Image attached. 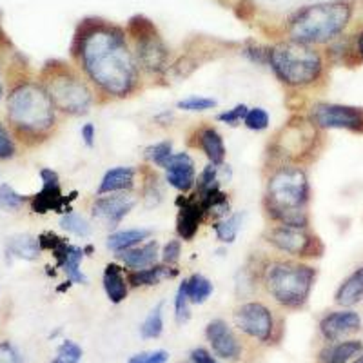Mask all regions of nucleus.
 <instances>
[{"mask_svg":"<svg viewBox=\"0 0 363 363\" xmlns=\"http://www.w3.org/2000/svg\"><path fill=\"white\" fill-rule=\"evenodd\" d=\"M363 300V265L349 274L340 284L335 294V301L340 307H352Z\"/></svg>","mask_w":363,"mask_h":363,"instance_id":"nucleus-20","label":"nucleus"},{"mask_svg":"<svg viewBox=\"0 0 363 363\" xmlns=\"http://www.w3.org/2000/svg\"><path fill=\"white\" fill-rule=\"evenodd\" d=\"M352 363H363V351L359 352V354H358V358H356L354 362H352Z\"/></svg>","mask_w":363,"mask_h":363,"instance_id":"nucleus-47","label":"nucleus"},{"mask_svg":"<svg viewBox=\"0 0 363 363\" xmlns=\"http://www.w3.org/2000/svg\"><path fill=\"white\" fill-rule=\"evenodd\" d=\"M244 124L247 125L252 131H264L269 128V115L265 109L262 108H252L249 109L247 115L244 118Z\"/></svg>","mask_w":363,"mask_h":363,"instance_id":"nucleus-37","label":"nucleus"},{"mask_svg":"<svg viewBox=\"0 0 363 363\" xmlns=\"http://www.w3.org/2000/svg\"><path fill=\"white\" fill-rule=\"evenodd\" d=\"M80 135H82L84 144H86L87 147H93V145H95V136H96L95 125H93V124H86L82 128V131H80Z\"/></svg>","mask_w":363,"mask_h":363,"instance_id":"nucleus-44","label":"nucleus"},{"mask_svg":"<svg viewBox=\"0 0 363 363\" xmlns=\"http://www.w3.org/2000/svg\"><path fill=\"white\" fill-rule=\"evenodd\" d=\"M162 330H164V318H162V303H158L140 325V335L145 340H153L162 335Z\"/></svg>","mask_w":363,"mask_h":363,"instance_id":"nucleus-30","label":"nucleus"},{"mask_svg":"<svg viewBox=\"0 0 363 363\" xmlns=\"http://www.w3.org/2000/svg\"><path fill=\"white\" fill-rule=\"evenodd\" d=\"M104 291L108 294L109 301L111 303H120L128 298L129 293V284L128 278L124 274V269L116 264L106 265V271H104Z\"/></svg>","mask_w":363,"mask_h":363,"instance_id":"nucleus-21","label":"nucleus"},{"mask_svg":"<svg viewBox=\"0 0 363 363\" xmlns=\"http://www.w3.org/2000/svg\"><path fill=\"white\" fill-rule=\"evenodd\" d=\"M362 351L363 342L359 340H340L320 352V363H349Z\"/></svg>","mask_w":363,"mask_h":363,"instance_id":"nucleus-23","label":"nucleus"},{"mask_svg":"<svg viewBox=\"0 0 363 363\" xmlns=\"http://www.w3.org/2000/svg\"><path fill=\"white\" fill-rule=\"evenodd\" d=\"M189 303L191 301L186 293V284H182L180 287H178L177 298H174V318H177L178 323H186L191 318Z\"/></svg>","mask_w":363,"mask_h":363,"instance_id":"nucleus-36","label":"nucleus"},{"mask_svg":"<svg viewBox=\"0 0 363 363\" xmlns=\"http://www.w3.org/2000/svg\"><path fill=\"white\" fill-rule=\"evenodd\" d=\"M362 329V318L356 311H336L329 313L320 322V333L327 342L335 343Z\"/></svg>","mask_w":363,"mask_h":363,"instance_id":"nucleus-16","label":"nucleus"},{"mask_svg":"<svg viewBox=\"0 0 363 363\" xmlns=\"http://www.w3.org/2000/svg\"><path fill=\"white\" fill-rule=\"evenodd\" d=\"M233 320L238 330L260 343L271 342L277 329L272 311L262 301H245L238 306L233 313Z\"/></svg>","mask_w":363,"mask_h":363,"instance_id":"nucleus-11","label":"nucleus"},{"mask_svg":"<svg viewBox=\"0 0 363 363\" xmlns=\"http://www.w3.org/2000/svg\"><path fill=\"white\" fill-rule=\"evenodd\" d=\"M8 249L11 255L24 258V260H35L42 251L40 245H38V238H33V236L29 235L15 236V238L9 240Z\"/></svg>","mask_w":363,"mask_h":363,"instance_id":"nucleus-27","label":"nucleus"},{"mask_svg":"<svg viewBox=\"0 0 363 363\" xmlns=\"http://www.w3.org/2000/svg\"><path fill=\"white\" fill-rule=\"evenodd\" d=\"M6 118L15 140L26 147L40 145L57 129V109L38 80H18L9 87Z\"/></svg>","mask_w":363,"mask_h":363,"instance_id":"nucleus-2","label":"nucleus"},{"mask_svg":"<svg viewBox=\"0 0 363 363\" xmlns=\"http://www.w3.org/2000/svg\"><path fill=\"white\" fill-rule=\"evenodd\" d=\"M267 62L271 64V69L274 71L278 80L294 89L314 86L322 79L325 67L322 53L316 48L289 38L272 45L269 50Z\"/></svg>","mask_w":363,"mask_h":363,"instance_id":"nucleus-6","label":"nucleus"},{"mask_svg":"<svg viewBox=\"0 0 363 363\" xmlns=\"http://www.w3.org/2000/svg\"><path fill=\"white\" fill-rule=\"evenodd\" d=\"M0 363H24V359L11 342H0Z\"/></svg>","mask_w":363,"mask_h":363,"instance_id":"nucleus-41","label":"nucleus"},{"mask_svg":"<svg viewBox=\"0 0 363 363\" xmlns=\"http://www.w3.org/2000/svg\"><path fill=\"white\" fill-rule=\"evenodd\" d=\"M135 174L136 171L133 167H115V169L108 171L106 177L100 182L99 194H109V193H128L135 186Z\"/></svg>","mask_w":363,"mask_h":363,"instance_id":"nucleus-22","label":"nucleus"},{"mask_svg":"<svg viewBox=\"0 0 363 363\" xmlns=\"http://www.w3.org/2000/svg\"><path fill=\"white\" fill-rule=\"evenodd\" d=\"M73 57L87 82L108 99L131 96L140 84V69L124 29L109 22H84L74 37Z\"/></svg>","mask_w":363,"mask_h":363,"instance_id":"nucleus-1","label":"nucleus"},{"mask_svg":"<svg viewBox=\"0 0 363 363\" xmlns=\"http://www.w3.org/2000/svg\"><path fill=\"white\" fill-rule=\"evenodd\" d=\"M17 155V144L15 136L11 135L9 128L0 122V160H9Z\"/></svg>","mask_w":363,"mask_h":363,"instance_id":"nucleus-35","label":"nucleus"},{"mask_svg":"<svg viewBox=\"0 0 363 363\" xmlns=\"http://www.w3.org/2000/svg\"><path fill=\"white\" fill-rule=\"evenodd\" d=\"M206 336L209 345L213 347V352L218 358L238 359L242 356V343H240L238 336L223 320H213L207 323Z\"/></svg>","mask_w":363,"mask_h":363,"instance_id":"nucleus-15","label":"nucleus"},{"mask_svg":"<svg viewBox=\"0 0 363 363\" xmlns=\"http://www.w3.org/2000/svg\"><path fill=\"white\" fill-rule=\"evenodd\" d=\"M177 203L180 206L177 218V233L182 240L191 242L196 236V233H199L200 222H202L206 215H203V209L196 196L194 199L182 196V199H178Z\"/></svg>","mask_w":363,"mask_h":363,"instance_id":"nucleus-18","label":"nucleus"},{"mask_svg":"<svg viewBox=\"0 0 363 363\" xmlns=\"http://www.w3.org/2000/svg\"><path fill=\"white\" fill-rule=\"evenodd\" d=\"M4 80H2V60H0V99L4 96Z\"/></svg>","mask_w":363,"mask_h":363,"instance_id":"nucleus-46","label":"nucleus"},{"mask_svg":"<svg viewBox=\"0 0 363 363\" xmlns=\"http://www.w3.org/2000/svg\"><path fill=\"white\" fill-rule=\"evenodd\" d=\"M151 235L153 233L149 229H128V231L113 233V235L108 236V247L115 252L128 251V249L140 245Z\"/></svg>","mask_w":363,"mask_h":363,"instance_id":"nucleus-26","label":"nucleus"},{"mask_svg":"<svg viewBox=\"0 0 363 363\" xmlns=\"http://www.w3.org/2000/svg\"><path fill=\"white\" fill-rule=\"evenodd\" d=\"M60 227L64 231L71 233L74 236H80V238H87L91 235V225L84 216L74 215V213H67L60 220Z\"/></svg>","mask_w":363,"mask_h":363,"instance_id":"nucleus-31","label":"nucleus"},{"mask_svg":"<svg viewBox=\"0 0 363 363\" xmlns=\"http://www.w3.org/2000/svg\"><path fill=\"white\" fill-rule=\"evenodd\" d=\"M169 359V352L165 351H149V352H140V354H135L133 358H129L128 363H167Z\"/></svg>","mask_w":363,"mask_h":363,"instance_id":"nucleus-39","label":"nucleus"},{"mask_svg":"<svg viewBox=\"0 0 363 363\" xmlns=\"http://www.w3.org/2000/svg\"><path fill=\"white\" fill-rule=\"evenodd\" d=\"M269 244L294 258H320L323 255L322 240L301 227L274 225L265 233Z\"/></svg>","mask_w":363,"mask_h":363,"instance_id":"nucleus-9","label":"nucleus"},{"mask_svg":"<svg viewBox=\"0 0 363 363\" xmlns=\"http://www.w3.org/2000/svg\"><path fill=\"white\" fill-rule=\"evenodd\" d=\"M125 35H129L133 40V53L138 69L145 71L147 74H162L169 67V50L149 18L140 15L133 17Z\"/></svg>","mask_w":363,"mask_h":363,"instance_id":"nucleus-8","label":"nucleus"},{"mask_svg":"<svg viewBox=\"0 0 363 363\" xmlns=\"http://www.w3.org/2000/svg\"><path fill=\"white\" fill-rule=\"evenodd\" d=\"M42 178V191L37 193L33 199L29 200L31 202V209L35 213H48V211H58V213H67L66 211V202L67 200L62 196V191H60V180H58V174L53 169H42L40 171Z\"/></svg>","mask_w":363,"mask_h":363,"instance_id":"nucleus-14","label":"nucleus"},{"mask_svg":"<svg viewBox=\"0 0 363 363\" xmlns=\"http://www.w3.org/2000/svg\"><path fill=\"white\" fill-rule=\"evenodd\" d=\"M26 202H28V199L18 194L11 186H8V184L0 186V209H21Z\"/></svg>","mask_w":363,"mask_h":363,"instance_id":"nucleus-33","label":"nucleus"},{"mask_svg":"<svg viewBox=\"0 0 363 363\" xmlns=\"http://www.w3.org/2000/svg\"><path fill=\"white\" fill-rule=\"evenodd\" d=\"M118 260H122V264L125 267H129L131 271L136 269H147L151 265L157 264L158 258V244L157 242H147V244H140L136 247L128 249V251L116 252Z\"/></svg>","mask_w":363,"mask_h":363,"instance_id":"nucleus-19","label":"nucleus"},{"mask_svg":"<svg viewBox=\"0 0 363 363\" xmlns=\"http://www.w3.org/2000/svg\"><path fill=\"white\" fill-rule=\"evenodd\" d=\"M200 147H202L203 153L207 155L211 164L215 165H223V160H225V145H223L222 135H220L216 129L206 128L200 131L199 135Z\"/></svg>","mask_w":363,"mask_h":363,"instance_id":"nucleus-25","label":"nucleus"},{"mask_svg":"<svg viewBox=\"0 0 363 363\" xmlns=\"http://www.w3.org/2000/svg\"><path fill=\"white\" fill-rule=\"evenodd\" d=\"M247 111H249L247 106H244V104H240V106H236V108L229 109V111L220 113L218 120H220V122H223V124L236 125V124H238V122H242V120L245 118Z\"/></svg>","mask_w":363,"mask_h":363,"instance_id":"nucleus-40","label":"nucleus"},{"mask_svg":"<svg viewBox=\"0 0 363 363\" xmlns=\"http://www.w3.org/2000/svg\"><path fill=\"white\" fill-rule=\"evenodd\" d=\"M186 284V293L191 303H203L213 294V284L203 274H193Z\"/></svg>","mask_w":363,"mask_h":363,"instance_id":"nucleus-28","label":"nucleus"},{"mask_svg":"<svg viewBox=\"0 0 363 363\" xmlns=\"http://www.w3.org/2000/svg\"><path fill=\"white\" fill-rule=\"evenodd\" d=\"M191 363H218V362H216L215 356L211 354L209 351L199 347V349H194V351L191 352Z\"/></svg>","mask_w":363,"mask_h":363,"instance_id":"nucleus-43","label":"nucleus"},{"mask_svg":"<svg viewBox=\"0 0 363 363\" xmlns=\"http://www.w3.org/2000/svg\"><path fill=\"white\" fill-rule=\"evenodd\" d=\"M171 157H173V144L167 140L160 142V144L149 145V147L145 149V158H147L149 162H153L155 165H158V167H164V169Z\"/></svg>","mask_w":363,"mask_h":363,"instance_id":"nucleus-32","label":"nucleus"},{"mask_svg":"<svg viewBox=\"0 0 363 363\" xmlns=\"http://www.w3.org/2000/svg\"><path fill=\"white\" fill-rule=\"evenodd\" d=\"M320 129L309 118H298L289 122L277 136L274 147L285 160H301L314 153Z\"/></svg>","mask_w":363,"mask_h":363,"instance_id":"nucleus-10","label":"nucleus"},{"mask_svg":"<svg viewBox=\"0 0 363 363\" xmlns=\"http://www.w3.org/2000/svg\"><path fill=\"white\" fill-rule=\"evenodd\" d=\"M316 269L296 260H271L262 265L260 281L265 293L285 309H301L309 300Z\"/></svg>","mask_w":363,"mask_h":363,"instance_id":"nucleus-5","label":"nucleus"},{"mask_svg":"<svg viewBox=\"0 0 363 363\" xmlns=\"http://www.w3.org/2000/svg\"><path fill=\"white\" fill-rule=\"evenodd\" d=\"M180 242H178V240H171L169 244L164 247V251H162V262H164L165 265H177L178 260H180Z\"/></svg>","mask_w":363,"mask_h":363,"instance_id":"nucleus-42","label":"nucleus"},{"mask_svg":"<svg viewBox=\"0 0 363 363\" xmlns=\"http://www.w3.org/2000/svg\"><path fill=\"white\" fill-rule=\"evenodd\" d=\"M309 120L318 129H345L363 133V108L356 106L318 102L311 108Z\"/></svg>","mask_w":363,"mask_h":363,"instance_id":"nucleus-12","label":"nucleus"},{"mask_svg":"<svg viewBox=\"0 0 363 363\" xmlns=\"http://www.w3.org/2000/svg\"><path fill=\"white\" fill-rule=\"evenodd\" d=\"M82 359V349L71 340H66L62 345L58 347L57 358L51 363H79Z\"/></svg>","mask_w":363,"mask_h":363,"instance_id":"nucleus-34","label":"nucleus"},{"mask_svg":"<svg viewBox=\"0 0 363 363\" xmlns=\"http://www.w3.org/2000/svg\"><path fill=\"white\" fill-rule=\"evenodd\" d=\"M242 218L244 215H233V216H225V218L218 220L215 223V233L218 236L220 242L223 244H233L236 240V235L240 231V225H242Z\"/></svg>","mask_w":363,"mask_h":363,"instance_id":"nucleus-29","label":"nucleus"},{"mask_svg":"<svg viewBox=\"0 0 363 363\" xmlns=\"http://www.w3.org/2000/svg\"><path fill=\"white\" fill-rule=\"evenodd\" d=\"M311 187L307 173L300 165L285 164L272 171L265 189V209L278 225H291L307 229L309 213L307 203Z\"/></svg>","mask_w":363,"mask_h":363,"instance_id":"nucleus-3","label":"nucleus"},{"mask_svg":"<svg viewBox=\"0 0 363 363\" xmlns=\"http://www.w3.org/2000/svg\"><path fill=\"white\" fill-rule=\"evenodd\" d=\"M354 55L358 57L359 62H363V28L359 29L354 38Z\"/></svg>","mask_w":363,"mask_h":363,"instance_id":"nucleus-45","label":"nucleus"},{"mask_svg":"<svg viewBox=\"0 0 363 363\" xmlns=\"http://www.w3.org/2000/svg\"><path fill=\"white\" fill-rule=\"evenodd\" d=\"M165 171H167V182L180 193H189L196 184L194 162L187 153L173 155L165 165Z\"/></svg>","mask_w":363,"mask_h":363,"instance_id":"nucleus-17","label":"nucleus"},{"mask_svg":"<svg viewBox=\"0 0 363 363\" xmlns=\"http://www.w3.org/2000/svg\"><path fill=\"white\" fill-rule=\"evenodd\" d=\"M213 108H216V100L206 99V96H191L178 102V109H184V111H207Z\"/></svg>","mask_w":363,"mask_h":363,"instance_id":"nucleus-38","label":"nucleus"},{"mask_svg":"<svg viewBox=\"0 0 363 363\" xmlns=\"http://www.w3.org/2000/svg\"><path fill=\"white\" fill-rule=\"evenodd\" d=\"M38 82L48 91L55 109L66 115H86L95 104V91L79 71L64 62L45 64L40 71Z\"/></svg>","mask_w":363,"mask_h":363,"instance_id":"nucleus-7","label":"nucleus"},{"mask_svg":"<svg viewBox=\"0 0 363 363\" xmlns=\"http://www.w3.org/2000/svg\"><path fill=\"white\" fill-rule=\"evenodd\" d=\"M354 15L352 0H330L300 9L287 22L289 40L307 45H325L343 35Z\"/></svg>","mask_w":363,"mask_h":363,"instance_id":"nucleus-4","label":"nucleus"},{"mask_svg":"<svg viewBox=\"0 0 363 363\" xmlns=\"http://www.w3.org/2000/svg\"><path fill=\"white\" fill-rule=\"evenodd\" d=\"M135 206V196L129 193H109L108 196L99 194V199L91 206V215L106 227H116Z\"/></svg>","mask_w":363,"mask_h":363,"instance_id":"nucleus-13","label":"nucleus"},{"mask_svg":"<svg viewBox=\"0 0 363 363\" xmlns=\"http://www.w3.org/2000/svg\"><path fill=\"white\" fill-rule=\"evenodd\" d=\"M178 271L173 269V265H151L147 269H136V271H129L125 274L128 284L133 287H140V285H157L165 278L177 277Z\"/></svg>","mask_w":363,"mask_h":363,"instance_id":"nucleus-24","label":"nucleus"}]
</instances>
